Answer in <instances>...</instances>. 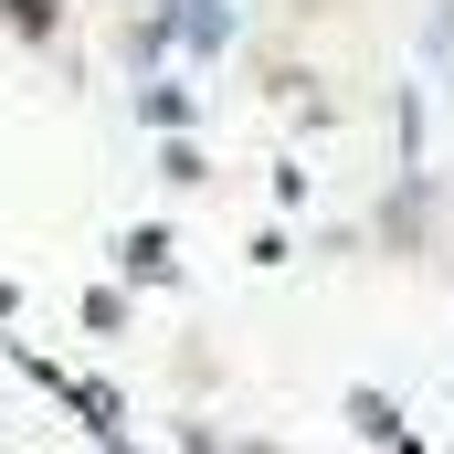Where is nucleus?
<instances>
[{
	"label": "nucleus",
	"mask_w": 454,
	"mask_h": 454,
	"mask_svg": "<svg viewBox=\"0 0 454 454\" xmlns=\"http://www.w3.org/2000/svg\"><path fill=\"white\" fill-rule=\"evenodd\" d=\"M348 412H359V434H370V444H391V454H412V434H402V412H391V402H380V391H359V402H348Z\"/></svg>",
	"instance_id": "obj_1"
},
{
	"label": "nucleus",
	"mask_w": 454,
	"mask_h": 454,
	"mask_svg": "<svg viewBox=\"0 0 454 454\" xmlns=\"http://www.w3.org/2000/svg\"><path fill=\"white\" fill-rule=\"evenodd\" d=\"M0 11H11V21H21L32 43H53V0H0Z\"/></svg>",
	"instance_id": "obj_2"
}]
</instances>
